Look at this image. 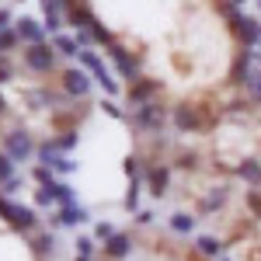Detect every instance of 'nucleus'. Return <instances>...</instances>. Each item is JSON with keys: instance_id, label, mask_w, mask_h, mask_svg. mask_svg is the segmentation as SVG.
<instances>
[{"instance_id": "f257e3e1", "label": "nucleus", "mask_w": 261, "mask_h": 261, "mask_svg": "<svg viewBox=\"0 0 261 261\" xmlns=\"http://www.w3.org/2000/svg\"><path fill=\"white\" fill-rule=\"evenodd\" d=\"M220 122V108L213 112L209 105H195V101H178L171 108V125L174 133H209Z\"/></svg>"}, {"instance_id": "f03ea898", "label": "nucleus", "mask_w": 261, "mask_h": 261, "mask_svg": "<svg viewBox=\"0 0 261 261\" xmlns=\"http://www.w3.org/2000/svg\"><path fill=\"white\" fill-rule=\"evenodd\" d=\"M167 122H171V108L161 105V101H150V105L129 112V125L136 133H143V136H161L164 129H167Z\"/></svg>"}, {"instance_id": "7ed1b4c3", "label": "nucleus", "mask_w": 261, "mask_h": 261, "mask_svg": "<svg viewBox=\"0 0 261 261\" xmlns=\"http://www.w3.org/2000/svg\"><path fill=\"white\" fill-rule=\"evenodd\" d=\"M0 216L11 230H21V233H35L39 226V213L32 205H21V202H11L7 195H0Z\"/></svg>"}, {"instance_id": "20e7f679", "label": "nucleus", "mask_w": 261, "mask_h": 261, "mask_svg": "<svg viewBox=\"0 0 261 261\" xmlns=\"http://www.w3.org/2000/svg\"><path fill=\"white\" fill-rule=\"evenodd\" d=\"M164 94V84L153 81V77H140V81L125 84V101H129V108H143V105H150V101H161Z\"/></svg>"}, {"instance_id": "39448f33", "label": "nucleus", "mask_w": 261, "mask_h": 261, "mask_svg": "<svg viewBox=\"0 0 261 261\" xmlns=\"http://www.w3.org/2000/svg\"><path fill=\"white\" fill-rule=\"evenodd\" d=\"M0 146H4V153L11 157V161H28L32 153H35V140L24 133V129H11V133H0Z\"/></svg>"}, {"instance_id": "423d86ee", "label": "nucleus", "mask_w": 261, "mask_h": 261, "mask_svg": "<svg viewBox=\"0 0 261 261\" xmlns=\"http://www.w3.org/2000/svg\"><path fill=\"white\" fill-rule=\"evenodd\" d=\"M108 56H112V63L119 66V73H122V77H125L129 84H133V81H140V77H143L140 60H136V56H133V53H129V49H125V45H122L119 39H115L112 45H108Z\"/></svg>"}, {"instance_id": "0eeeda50", "label": "nucleus", "mask_w": 261, "mask_h": 261, "mask_svg": "<svg viewBox=\"0 0 261 261\" xmlns=\"http://www.w3.org/2000/svg\"><path fill=\"white\" fill-rule=\"evenodd\" d=\"M143 185L150 188V195H153V199H164V195H167V188H171V164H167V161L146 164V178H143Z\"/></svg>"}, {"instance_id": "6e6552de", "label": "nucleus", "mask_w": 261, "mask_h": 261, "mask_svg": "<svg viewBox=\"0 0 261 261\" xmlns=\"http://www.w3.org/2000/svg\"><path fill=\"white\" fill-rule=\"evenodd\" d=\"M35 202H39V205H70V202H73V188H70L66 181H49V185H39Z\"/></svg>"}, {"instance_id": "1a4fd4ad", "label": "nucleus", "mask_w": 261, "mask_h": 261, "mask_svg": "<svg viewBox=\"0 0 261 261\" xmlns=\"http://www.w3.org/2000/svg\"><path fill=\"white\" fill-rule=\"evenodd\" d=\"M77 60H81L84 66H87V70H91V73L98 77V84L105 87V94H119V84L112 81V73H108V66H105V63H101L98 56L91 53V49H81V53H77Z\"/></svg>"}, {"instance_id": "9d476101", "label": "nucleus", "mask_w": 261, "mask_h": 261, "mask_svg": "<svg viewBox=\"0 0 261 261\" xmlns=\"http://www.w3.org/2000/svg\"><path fill=\"white\" fill-rule=\"evenodd\" d=\"M24 66L35 70V73H49L53 70V49L42 42V45H24Z\"/></svg>"}, {"instance_id": "9b49d317", "label": "nucleus", "mask_w": 261, "mask_h": 261, "mask_svg": "<svg viewBox=\"0 0 261 261\" xmlns=\"http://www.w3.org/2000/svg\"><path fill=\"white\" fill-rule=\"evenodd\" d=\"M233 35H237V42H241L244 49H254V45L261 42V21L254 18V14H244L241 24L233 28Z\"/></svg>"}, {"instance_id": "f8f14e48", "label": "nucleus", "mask_w": 261, "mask_h": 261, "mask_svg": "<svg viewBox=\"0 0 261 261\" xmlns=\"http://www.w3.org/2000/svg\"><path fill=\"white\" fill-rule=\"evenodd\" d=\"M226 202H230V185H216V188H209L205 199L199 202V213H202V216L220 213V209H226Z\"/></svg>"}, {"instance_id": "ddd939ff", "label": "nucleus", "mask_w": 261, "mask_h": 261, "mask_svg": "<svg viewBox=\"0 0 261 261\" xmlns=\"http://www.w3.org/2000/svg\"><path fill=\"white\" fill-rule=\"evenodd\" d=\"M233 174L247 188H261V157H241V164L233 167Z\"/></svg>"}, {"instance_id": "4468645a", "label": "nucleus", "mask_w": 261, "mask_h": 261, "mask_svg": "<svg viewBox=\"0 0 261 261\" xmlns=\"http://www.w3.org/2000/svg\"><path fill=\"white\" fill-rule=\"evenodd\" d=\"M60 77H63V91H66V94H73V98H87L91 81H87L84 70H63Z\"/></svg>"}, {"instance_id": "2eb2a0df", "label": "nucleus", "mask_w": 261, "mask_h": 261, "mask_svg": "<svg viewBox=\"0 0 261 261\" xmlns=\"http://www.w3.org/2000/svg\"><path fill=\"white\" fill-rule=\"evenodd\" d=\"M101 251H105V258H108V261L129 258V251H133V233H115L108 244H101Z\"/></svg>"}, {"instance_id": "dca6fc26", "label": "nucleus", "mask_w": 261, "mask_h": 261, "mask_svg": "<svg viewBox=\"0 0 261 261\" xmlns=\"http://www.w3.org/2000/svg\"><path fill=\"white\" fill-rule=\"evenodd\" d=\"M91 216H87V209L84 205H77V202H70V205H60L56 209V216H53V223L56 226H77V223H87Z\"/></svg>"}, {"instance_id": "f3484780", "label": "nucleus", "mask_w": 261, "mask_h": 261, "mask_svg": "<svg viewBox=\"0 0 261 261\" xmlns=\"http://www.w3.org/2000/svg\"><path fill=\"white\" fill-rule=\"evenodd\" d=\"M53 247H56V237L49 233V230H35V233H28V251L35 254V258H45V254H53Z\"/></svg>"}, {"instance_id": "a211bd4d", "label": "nucleus", "mask_w": 261, "mask_h": 261, "mask_svg": "<svg viewBox=\"0 0 261 261\" xmlns=\"http://www.w3.org/2000/svg\"><path fill=\"white\" fill-rule=\"evenodd\" d=\"M195 254H202L205 261H220L223 258V241L213 237V233H202L199 241H195Z\"/></svg>"}, {"instance_id": "6ab92c4d", "label": "nucleus", "mask_w": 261, "mask_h": 261, "mask_svg": "<svg viewBox=\"0 0 261 261\" xmlns=\"http://www.w3.org/2000/svg\"><path fill=\"white\" fill-rule=\"evenodd\" d=\"M199 167H202L199 150H178L174 161H171V171H188V174H192V171H199Z\"/></svg>"}, {"instance_id": "aec40b11", "label": "nucleus", "mask_w": 261, "mask_h": 261, "mask_svg": "<svg viewBox=\"0 0 261 261\" xmlns=\"http://www.w3.org/2000/svg\"><path fill=\"white\" fill-rule=\"evenodd\" d=\"M14 32H18V39L28 42V45H42V39H45V28H42V24H35V21H28V18H21Z\"/></svg>"}, {"instance_id": "412c9836", "label": "nucleus", "mask_w": 261, "mask_h": 261, "mask_svg": "<svg viewBox=\"0 0 261 261\" xmlns=\"http://www.w3.org/2000/svg\"><path fill=\"white\" fill-rule=\"evenodd\" d=\"M167 226H171L174 233H181V237H188V233L195 230V216H192V213H174Z\"/></svg>"}, {"instance_id": "4be33fe9", "label": "nucleus", "mask_w": 261, "mask_h": 261, "mask_svg": "<svg viewBox=\"0 0 261 261\" xmlns=\"http://www.w3.org/2000/svg\"><path fill=\"white\" fill-rule=\"evenodd\" d=\"M42 7H45V18H49V28H53V32H56V28H60L63 24V0H42Z\"/></svg>"}, {"instance_id": "5701e85b", "label": "nucleus", "mask_w": 261, "mask_h": 261, "mask_svg": "<svg viewBox=\"0 0 261 261\" xmlns=\"http://www.w3.org/2000/svg\"><path fill=\"white\" fill-rule=\"evenodd\" d=\"M244 94H247L251 105H261V66L251 70V81H247V87H244Z\"/></svg>"}, {"instance_id": "b1692460", "label": "nucleus", "mask_w": 261, "mask_h": 261, "mask_svg": "<svg viewBox=\"0 0 261 261\" xmlns=\"http://www.w3.org/2000/svg\"><path fill=\"white\" fill-rule=\"evenodd\" d=\"M45 146H49V150H56V153H63V150H70V146H77V129L63 133V136H56V140H45Z\"/></svg>"}, {"instance_id": "393cba45", "label": "nucleus", "mask_w": 261, "mask_h": 261, "mask_svg": "<svg viewBox=\"0 0 261 261\" xmlns=\"http://www.w3.org/2000/svg\"><path fill=\"white\" fill-rule=\"evenodd\" d=\"M244 205H247V213L254 220H261V188H247L244 192Z\"/></svg>"}, {"instance_id": "a878e982", "label": "nucleus", "mask_w": 261, "mask_h": 261, "mask_svg": "<svg viewBox=\"0 0 261 261\" xmlns=\"http://www.w3.org/2000/svg\"><path fill=\"white\" fill-rule=\"evenodd\" d=\"M14 181V161L0 150V185H11Z\"/></svg>"}, {"instance_id": "bb28decb", "label": "nucleus", "mask_w": 261, "mask_h": 261, "mask_svg": "<svg viewBox=\"0 0 261 261\" xmlns=\"http://www.w3.org/2000/svg\"><path fill=\"white\" fill-rule=\"evenodd\" d=\"M56 49H60V53H66V56H77V53H81V42L60 35V39H56Z\"/></svg>"}, {"instance_id": "cd10ccee", "label": "nucleus", "mask_w": 261, "mask_h": 261, "mask_svg": "<svg viewBox=\"0 0 261 261\" xmlns=\"http://www.w3.org/2000/svg\"><path fill=\"white\" fill-rule=\"evenodd\" d=\"M18 42H21V39H18V32H0V56H4V53H11Z\"/></svg>"}, {"instance_id": "c85d7f7f", "label": "nucleus", "mask_w": 261, "mask_h": 261, "mask_svg": "<svg viewBox=\"0 0 261 261\" xmlns=\"http://www.w3.org/2000/svg\"><path fill=\"white\" fill-rule=\"evenodd\" d=\"M77 258H94V241H91V237H81V241H77Z\"/></svg>"}, {"instance_id": "c756f323", "label": "nucleus", "mask_w": 261, "mask_h": 261, "mask_svg": "<svg viewBox=\"0 0 261 261\" xmlns=\"http://www.w3.org/2000/svg\"><path fill=\"white\" fill-rule=\"evenodd\" d=\"M115 233H119V230H115V226H112V223H98V226H94V237H98V241H112V237H115Z\"/></svg>"}, {"instance_id": "7c9ffc66", "label": "nucleus", "mask_w": 261, "mask_h": 261, "mask_svg": "<svg viewBox=\"0 0 261 261\" xmlns=\"http://www.w3.org/2000/svg\"><path fill=\"white\" fill-rule=\"evenodd\" d=\"M35 181H39V185H49V181H56V178H53V171H49L45 164H39V167H35Z\"/></svg>"}, {"instance_id": "2f4dec72", "label": "nucleus", "mask_w": 261, "mask_h": 261, "mask_svg": "<svg viewBox=\"0 0 261 261\" xmlns=\"http://www.w3.org/2000/svg\"><path fill=\"white\" fill-rule=\"evenodd\" d=\"M7 81H11V63L0 56V84H7Z\"/></svg>"}, {"instance_id": "473e14b6", "label": "nucleus", "mask_w": 261, "mask_h": 261, "mask_svg": "<svg viewBox=\"0 0 261 261\" xmlns=\"http://www.w3.org/2000/svg\"><path fill=\"white\" fill-rule=\"evenodd\" d=\"M136 223H140V226H150V223H153V213H150V209L136 213Z\"/></svg>"}, {"instance_id": "72a5a7b5", "label": "nucleus", "mask_w": 261, "mask_h": 261, "mask_svg": "<svg viewBox=\"0 0 261 261\" xmlns=\"http://www.w3.org/2000/svg\"><path fill=\"white\" fill-rule=\"evenodd\" d=\"M7 18H11V14H7V11H0V32L7 28Z\"/></svg>"}, {"instance_id": "f704fd0d", "label": "nucleus", "mask_w": 261, "mask_h": 261, "mask_svg": "<svg viewBox=\"0 0 261 261\" xmlns=\"http://www.w3.org/2000/svg\"><path fill=\"white\" fill-rule=\"evenodd\" d=\"M226 4H230V7H244L247 0H226Z\"/></svg>"}, {"instance_id": "c9c22d12", "label": "nucleus", "mask_w": 261, "mask_h": 261, "mask_svg": "<svg viewBox=\"0 0 261 261\" xmlns=\"http://www.w3.org/2000/svg\"><path fill=\"white\" fill-rule=\"evenodd\" d=\"M0 115H4V101H0Z\"/></svg>"}, {"instance_id": "e433bc0d", "label": "nucleus", "mask_w": 261, "mask_h": 261, "mask_svg": "<svg viewBox=\"0 0 261 261\" xmlns=\"http://www.w3.org/2000/svg\"><path fill=\"white\" fill-rule=\"evenodd\" d=\"M220 261H230V258H220Z\"/></svg>"}, {"instance_id": "4c0bfd02", "label": "nucleus", "mask_w": 261, "mask_h": 261, "mask_svg": "<svg viewBox=\"0 0 261 261\" xmlns=\"http://www.w3.org/2000/svg\"><path fill=\"white\" fill-rule=\"evenodd\" d=\"M258 4H261V0H258Z\"/></svg>"}]
</instances>
